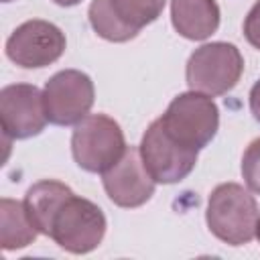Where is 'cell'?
Segmentation results:
<instances>
[{"mask_svg": "<svg viewBox=\"0 0 260 260\" xmlns=\"http://www.w3.org/2000/svg\"><path fill=\"white\" fill-rule=\"evenodd\" d=\"M106 228L108 221L100 205L71 191L51 217L49 238L65 252L87 254L102 244Z\"/></svg>", "mask_w": 260, "mask_h": 260, "instance_id": "cell-2", "label": "cell"}, {"mask_svg": "<svg viewBox=\"0 0 260 260\" xmlns=\"http://www.w3.org/2000/svg\"><path fill=\"white\" fill-rule=\"evenodd\" d=\"M242 177L248 189L260 195V138H254L242 156Z\"/></svg>", "mask_w": 260, "mask_h": 260, "instance_id": "cell-16", "label": "cell"}, {"mask_svg": "<svg viewBox=\"0 0 260 260\" xmlns=\"http://www.w3.org/2000/svg\"><path fill=\"white\" fill-rule=\"evenodd\" d=\"M244 73V57L234 43H205L189 55L185 79L189 89L205 95L232 91Z\"/></svg>", "mask_w": 260, "mask_h": 260, "instance_id": "cell-4", "label": "cell"}, {"mask_svg": "<svg viewBox=\"0 0 260 260\" xmlns=\"http://www.w3.org/2000/svg\"><path fill=\"white\" fill-rule=\"evenodd\" d=\"M244 37L254 49L260 51V0L254 2L244 18Z\"/></svg>", "mask_w": 260, "mask_h": 260, "instance_id": "cell-17", "label": "cell"}, {"mask_svg": "<svg viewBox=\"0 0 260 260\" xmlns=\"http://www.w3.org/2000/svg\"><path fill=\"white\" fill-rule=\"evenodd\" d=\"M87 16H89L91 28L102 39H106L110 43H126V41L134 39L138 35V30L130 28L128 24H124L118 18V14L114 12L110 0H91Z\"/></svg>", "mask_w": 260, "mask_h": 260, "instance_id": "cell-14", "label": "cell"}, {"mask_svg": "<svg viewBox=\"0 0 260 260\" xmlns=\"http://www.w3.org/2000/svg\"><path fill=\"white\" fill-rule=\"evenodd\" d=\"M110 4L124 24L140 32L162 14L167 0H110Z\"/></svg>", "mask_w": 260, "mask_h": 260, "instance_id": "cell-15", "label": "cell"}, {"mask_svg": "<svg viewBox=\"0 0 260 260\" xmlns=\"http://www.w3.org/2000/svg\"><path fill=\"white\" fill-rule=\"evenodd\" d=\"M71 193V189L55 179H43L35 185L28 187L26 195H24V209L30 217V221L35 223V228L49 236V223L51 217L55 213V209L59 207V203Z\"/></svg>", "mask_w": 260, "mask_h": 260, "instance_id": "cell-12", "label": "cell"}, {"mask_svg": "<svg viewBox=\"0 0 260 260\" xmlns=\"http://www.w3.org/2000/svg\"><path fill=\"white\" fill-rule=\"evenodd\" d=\"M65 32L41 18L18 24L6 39V57L22 69H41L55 63L65 53Z\"/></svg>", "mask_w": 260, "mask_h": 260, "instance_id": "cell-8", "label": "cell"}, {"mask_svg": "<svg viewBox=\"0 0 260 260\" xmlns=\"http://www.w3.org/2000/svg\"><path fill=\"white\" fill-rule=\"evenodd\" d=\"M256 238H258V242H260V217H258V223H256Z\"/></svg>", "mask_w": 260, "mask_h": 260, "instance_id": "cell-20", "label": "cell"}, {"mask_svg": "<svg viewBox=\"0 0 260 260\" xmlns=\"http://www.w3.org/2000/svg\"><path fill=\"white\" fill-rule=\"evenodd\" d=\"M173 28L189 41H205L219 28L215 0H171Z\"/></svg>", "mask_w": 260, "mask_h": 260, "instance_id": "cell-11", "label": "cell"}, {"mask_svg": "<svg viewBox=\"0 0 260 260\" xmlns=\"http://www.w3.org/2000/svg\"><path fill=\"white\" fill-rule=\"evenodd\" d=\"M126 150L120 124L106 114H87L71 134V154L77 167L87 173L108 171Z\"/></svg>", "mask_w": 260, "mask_h": 260, "instance_id": "cell-5", "label": "cell"}, {"mask_svg": "<svg viewBox=\"0 0 260 260\" xmlns=\"http://www.w3.org/2000/svg\"><path fill=\"white\" fill-rule=\"evenodd\" d=\"M2 2H12V0H2Z\"/></svg>", "mask_w": 260, "mask_h": 260, "instance_id": "cell-21", "label": "cell"}, {"mask_svg": "<svg viewBox=\"0 0 260 260\" xmlns=\"http://www.w3.org/2000/svg\"><path fill=\"white\" fill-rule=\"evenodd\" d=\"M0 122L6 140H26L45 130L43 91L32 83H10L0 89Z\"/></svg>", "mask_w": 260, "mask_h": 260, "instance_id": "cell-9", "label": "cell"}, {"mask_svg": "<svg viewBox=\"0 0 260 260\" xmlns=\"http://www.w3.org/2000/svg\"><path fill=\"white\" fill-rule=\"evenodd\" d=\"M250 112L256 122H260V79L250 89Z\"/></svg>", "mask_w": 260, "mask_h": 260, "instance_id": "cell-18", "label": "cell"}, {"mask_svg": "<svg viewBox=\"0 0 260 260\" xmlns=\"http://www.w3.org/2000/svg\"><path fill=\"white\" fill-rule=\"evenodd\" d=\"M258 217L254 195L238 183L217 185L207 199V228L217 240L230 246L252 242V238H256Z\"/></svg>", "mask_w": 260, "mask_h": 260, "instance_id": "cell-1", "label": "cell"}, {"mask_svg": "<svg viewBox=\"0 0 260 260\" xmlns=\"http://www.w3.org/2000/svg\"><path fill=\"white\" fill-rule=\"evenodd\" d=\"M102 183L110 201L126 209L144 205L154 195L156 185V181L146 171L136 146H126L118 162L102 173Z\"/></svg>", "mask_w": 260, "mask_h": 260, "instance_id": "cell-10", "label": "cell"}, {"mask_svg": "<svg viewBox=\"0 0 260 260\" xmlns=\"http://www.w3.org/2000/svg\"><path fill=\"white\" fill-rule=\"evenodd\" d=\"M95 89L87 73L79 69H63L55 73L43 89L47 120L55 126H75L93 106Z\"/></svg>", "mask_w": 260, "mask_h": 260, "instance_id": "cell-6", "label": "cell"}, {"mask_svg": "<svg viewBox=\"0 0 260 260\" xmlns=\"http://www.w3.org/2000/svg\"><path fill=\"white\" fill-rule=\"evenodd\" d=\"M138 150L150 177L162 185L181 183L197 165V150H191L171 138L160 118L146 128Z\"/></svg>", "mask_w": 260, "mask_h": 260, "instance_id": "cell-7", "label": "cell"}, {"mask_svg": "<svg viewBox=\"0 0 260 260\" xmlns=\"http://www.w3.org/2000/svg\"><path fill=\"white\" fill-rule=\"evenodd\" d=\"M53 2L59 4V6H65V8H67V6H75V4H79L81 0H53Z\"/></svg>", "mask_w": 260, "mask_h": 260, "instance_id": "cell-19", "label": "cell"}, {"mask_svg": "<svg viewBox=\"0 0 260 260\" xmlns=\"http://www.w3.org/2000/svg\"><path fill=\"white\" fill-rule=\"evenodd\" d=\"M41 232L30 221L24 203L8 197L0 199V246L2 250H20L37 240Z\"/></svg>", "mask_w": 260, "mask_h": 260, "instance_id": "cell-13", "label": "cell"}, {"mask_svg": "<svg viewBox=\"0 0 260 260\" xmlns=\"http://www.w3.org/2000/svg\"><path fill=\"white\" fill-rule=\"evenodd\" d=\"M160 122L171 138L199 152L217 134L219 110L211 95L191 89L173 98L167 112L160 116Z\"/></svg>", "mask_w": 260, "mask_h": 260, "instance_id": "cell-3", "label": "cell"}]
</instances>
